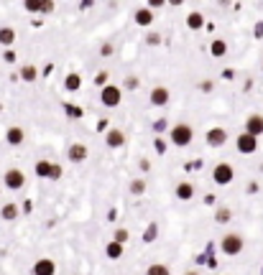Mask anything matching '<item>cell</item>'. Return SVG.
Instances as JSON below:
<instances>
[{"mask_svg": "<svg viewBox=\"0 0 263 275\" xmlns=\"http://www.w3.org/2000/svg\"><path fill=\"white\" fill-rule=\"evenodd\" d=\"M202 26H204V15H202V13L194 10V13L187 15V28H189V31H199Z\"/></svg>", "mask_w": 263, "mask_h": 275, "instance_id": "ac0fdd59", "label": "cell"}, {"mask_svg": "<svg viewBox=\"0 0 263 275\" xmlns=\"http://www.w3.org/2000/svg\"><path fill=\"white\" fill-rule=\"evenodd\" d=\"M0 217H3L5 222H13L18 217V204H3V209H0Z\"/></svg>", "mask_w": 263, "mask_h": 275, "instance_id": "44dd1931", "label": "cell"}, {"mask_svg": "<svg viewBox=\"0 0 263 275\" xmlns=\"http://www.w3.org/2000/svg\"><path fill=\"white\" fill-rule=\"evenodd\" d=\"M146 275H171V273H169V268H166V265H161V263H153L149 270H146Z\"/></svg>", "mask_w": 263, "mask_h": 275, "instance_id": "484cf974", "label": "cell"}, {"mask_svg": "<svg viewBox=\"0 0 263 275\" xmlns=\"http://www.w3.org/2000/svg\"><path fill=\"white\" fill-rule=\"evenodd\" d=\"M51 178L56 181V178H62V166H56L54 163V168H51Z\"/></svg>", "mask_w": 263, "mask_h": 275, "instance_id": "1f68e13d", "label": "cell"}, {"mask_svg": "<svg viewBox=\"0 0 263 275\" xmlns=\"http://www.w3.org/2000/svg\"><path fill=\"white\" fill-rule=\"evenodd\" d=\"M130 194H133V196L146 194V178H136V181H130Z\"/></svg>", "mask_w": 263, "mask_h": 275, "instance_id": "d4e9b609", "label": "cell"}, {"mask_svg": "<svg viewBox=\"0 0 263 275\" xmlns=\"http://www.w3.org/2000/svg\"><path fill=\"white\" fill-rule=\"evenodd\" d=\"M210 54H212L215 59H223V56L227 54V43H225L223 38H215V41L210 43Z\"/></svg>", "mask_w": 263, "mask_h": 275, "instance_id": "e0dca14e", "label": "cell"}, {"mask_svg": "<svg viewBox=\"0 0 263 275\" xmlns=\"http://www.w3.org/2000/svg\"><path fill=\"white\" fill-rule=\"evenodd\" d=\"M5 140H8L10 145H23V140H26V133H23V128H18V125L8 128V133H5Z\"/></svg>", "mask_w": 263, "mask_h": 275, "instance_id": "4fadbf2b", "label": "cell"}, {"mask_svg": "<svg viewBox=\"0 0 263 275\" xmlns=\"http://www.w3.org/2000/svg\"><path fill=\"white\" fill-rule=\"evenodd\" d=\"M56 273V263L51 257H38L34 263V275H54Z\"/></svg>", "mask_w": 263, "mask_h": 275, "instance_id": "9c48e42d", "label": "cell"}, {"mask_svg": "<svg viewBox=\"0 0 263 275\" xmlns=\"http://www.w3.org/2000/svg\"><path fill=\"white\" fill-rule=\"evenodd\" d=\"M232 219V211L227 209V206H217V211H215V222L217 224H227Z\"/></svg>", "mask_w": 263, "mask_h": 275, "instance_id": "603a6c76", "label": "cell"}, {"mask_svg": "<svg viewBox=\"0 0 263 275\" xmlns=\"http://www.w3.org/2000/svg\"><path fill=\"white\" fill-rule=\"evenodd\" d=\"M158 41H161V38H158V34H151V36H149V43H151V46H156Z\"/></svg>", "mask_w": 263, "mask_h": 275, "instance_id": "d590c367", "label": "cell"}, {"mask_svg": "<svg viewBox=\"0 0 263 275\" xmlns=\"http://www.w3.org/2000/svg\"><path fill=\"white\" fill-rule=\"evenodd\" d=\"M100 54L102 56H113V43H102L100 46Z\"/></svg>", "mask_w": 263, "mask_h": 275, "instance_id": "f546056e", "label": "cell"}, {"mask_svg": "<svg viewBox=\"0 0 263 275\" xmlns=\"http://www.w3.org/2000/svg\"><path fill=\"white\" fill-rule=\"evenodd\" d=\"M79 8H82V10H84V8H92V0H82Z\"/></svg>", "mask_w": 263, "mask_h": 275, "instance_id": "8d00e7d4", "label": "cell"}, {"mask_svg": "<svg viewBox=\"0 0 263 275\" xmlns=\"http://www.w3.org/2000/svg\"><path fill=\"white\" fill-rule=\"evenodd\" d=\"M204 140H207L210 148H220V145L227 143V133H225L223 128H210L207 135H204Z\"/></svg>", "mask_w": 263, "mask_h": 275, "instance_id": "52a82bcc", "label": "cell"}, {"mask_svg": "<svg viewBox=\"0 0 263 275\" xmlns=\"http://www.w3.org/2000/svg\"><path fill=\"white\" fill-rule=\"evenodd\" d=\"M79 87H82V76H79L77 71H72V74L64 76V89H67V92H77Z\"/></svg>", "mask_w": 263, "mask_h": 275, "instance_id": "2e32d148", "label": "cell"}, {"mask_svg": "<svg viewBox=\"0 0 263 275\" xmlns=\"http://www.w3.org/2000/svg\"><path fill=\"white\" fill-rule=\"evenodd\" d=\"M243 244H245V242H243V237L232 232V235H225V237H223L220 250H223L225 255H240V252H243Z\"/></svg>", "mask_w": 263, "mask_h": 275, "instance_id": "277c9868", "label": "cell"}, {"mask_svg": "<svg viewBox=\"0 0 263 275\" xmlns=\"http://www.w3.org/2000/svg\"><path fill=\"white\" fill-rule=\"evenodd\" d=\"M125 87H128V89H136V87H138V79H136V76H128V79H125Z\"/></svg>", "mask_w": 263, "mask_h": 275, "instance_id": "d6a6232c", "label": "cell"}, {"mask_svg": "<svg viewBox=\"0 0 263 275\" xmlns=\"http://www.w3.org/2000/svg\"><path fill=\"white\" fill-rule=\"evenodd\" d=\"M256 36H263V23H258V26H256Z\"/></svg>", "mask_w": 263, "mask_h": 275, "instance_id": "74e56055", "label": "cell"}, {"mask_svg": "<svg viewBox=\"0 0 263 275\" xmlns=\"http://www.w3.org/2000/svg\"><path fill=\"white\" fill-rule=\"evenodd\" d=\"M97 84H100V87H105V84H108V71H100V76H97Z\"/></svg>", "mask_w": 263, "mask_h": 275, "instance_id": "836d02e7", "label": "cell"}, {"mask_svg": "<svg viewBox=\"0 0 263 275\" xmlns=\"http://www.w3.org/2000/svg\"><path fill=\"white\" fill-rule=\"evenodd\" d=\"M13 41H16V31H13V28H0V43L10 46Z\"/></svg>", "mask_w": 263, "mask_h": 275, "instance_id": "cb8c5ba5", "label": "cell"}, {"mask_svg": "<svg viewBox=\"0 0 263 275\" xmlns=\"http://www.w3.org/2000/svg\"><path fill=\"white\" fill-rule=\"evenodd\" d=\"M105 143H108V148H113V150L123 148V145H125V135H123V130H118V128L108 130V133H105Z\"/></svg>", "mask_w": 263, "mask_h": 275, "instance_id": "30bf717a", "label": "cell"}, {"mask_svg": "<svg viewBox=\"0 0 263 275\" xmlns=\"http://www.w3.org/2000/svg\"><path fill=\"white\" fill-rule=\"evenodd\" d=\"M67 156H69V161H72V163H84V161H87V156H90V150H87V145H84V143H72V145H69V150H67Z\"/></svg>", "mask_w": 263, "mask_h": 275, "instance_id": "ba28073f", "label": "cell"}, {"mask_svg": "<svg viewBox=\"0 0 263 275\" xmlns=\"http://www.w3.org/2000/svg\"><path fill=\"white\" fill-rule=\"evenodd\" d=\"M54 10V3H51V0H43V10L41 13H51Z\"/></svg>", "mask_w": 263, "mask_h": 275, "instance_id": "e575fe53", "label": "cell"}, {"mask_svg": "<svg viewBox=\"0 0 263 275\" xmlns=\"http://www.w3.org/2000/svg\"><path fill=\"white\" fill-rule=\"evenodd\" d=\"M36 76H38V69H36V67H31V64H26V67L21 69V79H23V82H28V84L36 82Z\"/></svg>", "mask_w": 263, "mask_h": 275, "instance_id": "7402d4cb", "label": "cell"}, {"mask_svg": "<svg viewBox=\"0 0 263 275\" xmlns=\"http://www.w3.org/2000/svg\"><path fill=\"white\" fill-rule=\"evenodd\" d=\"M23 10H31V13H41L43 10V0H26Z\"/></svg>", "mask_w": 263, "mask_h": 275, "instance_id": "4316f807", "label": "cell"}, {"mask_svg": "<svg viewBox=\"0 0 263 275\" xmlns=\"http://www.w3.org/2000/svg\"><path fill=\"white\" fill-rule=\"evenodd\" d=\"M184 275H199L197 270H189V273H184Z\"/></svg>", "mask_w": 263, "mask_h": 275, "instance_id": "f35d334b", "label": "cell"}, {"mask_svg": "<svg viewBox=\"0 0 263 275\" xmlns=\"http://www.w3.org/2000/svg\"><path fill=\"white\" fill-rule=\"evenodd\" d=\"M169 138H171V143H174V145L187 148L189 143H192V138H194V130L189 128L187 122H179V125H174V128H171Z\"/></svg>", "mask_w": 263, "mask_h": 275, "instance_id": "6da1fadb", "label": "cell"}, {"mask_svg": "<svg viewBox=\"0 0 263 275\" xmlns=\"http://www.w3.org/2000/svg\"><path fill=\"white\" fill-rule=\"evenodd\" d=\"M174 194H177V199H182V202H189V199L194 196V186L189 181H182V183H177V191Z\"/></svg>", "mask_w": 263, "mask_h": 275, "instance_id": "9a60e30c", "label": "cell"}, {"mask_svg": "<svg viewBox=\"0 0 263 275\" xmlns=\"http://www.w3.org/2000/svg\"><path fill=\"white\" fill-rule=\"evenodd\" d=\"M3 59L8 61V64H13V61H16V51H13V49H8V51L3 54Z\"/></svg>", "mask_w": 263, "mask_h": 275, "instance_id": "4dcf8cb0", "label": "cell"}, {"mask_svg": "<svg viewBox=\"0 0 263 275\" xmlns=\"http://www.w3.org/2000/svg\"><path fill=\"white\" fill-rule=\"evenodd\" d=\"M3 183H5V189H10V191H18V189H23L26 176H23L21 168H8L5 176H3Z\"/></svg>", "mask_w": 263, "mask_h": 275, "instance_id": "5b68a950", "label": "cell"}, {"mask_svg": "<svg viewBox=\"0 0 263 275\" xmlns=\"http://www.w3.org/2000/svg\"><path fill=\"white\" fill-rule=\"evenodd\" d=\"M261 71H263V67H261Z\"/></svg>", "mask_w": 263, "mask_h": 275, "instance_id": "ab89813d", "label": "cell"}, {"mask_svg": "<svg viewBox=\"0 0 263 275\" xmlns=\"http://www.w3.org/2000/svg\"><path fill=\"white\" fill-rule=\"evenodd\" d=\"M245 133L248 135H263V115H248L245 120Z\"/></svg>", "mask_w": 263, "mask_h": 275, "instance_id": "8fae6325", "label": "cell"}, {"mask_svg": "<svg viewBox=\"0 0 263 275\" xmlns=\"http://www.w3.org/2000/svg\"><path fill=\"white\" fill-rule=\"evenodd\" d=\"M136 23H138V26H151V23H153V13H151V8H141V10H136Z\"/></svg>", "mask_w": 263, "mask_h": 275, "instance_id": "d6986e66", "label": "cell"}, {"mask_svg": "<svg viewBox=\"0 0 263 275\" xmlns=\"http://www.w3.org/2000/svg\"><path fill=\"white\" fill-rule=\"evenodd\" d=\"M235 148H238V153H243V156H251V153L258 150V138L248 135V133H240L238 140H235Z\"/></svg>", "mask_w": 263, "mask_h": 275, "instance_id": "8992f818", "label": "cell"}, {"mask_svg": "<svg viewBox=\"0 0 263 275\" xmlns=\"http://www.w3.org/2000/svg\"><path fill=\"white\" fill-rule=\"evenodd\" d=\"M156 232H158V227H156V224H151V227L143 232V242H153V240H156Z\"/></svg>", "mask_w": 263, "mask_h": 275, "instance_id": "83f0119b", "label": "cell"}, {"mask_svg": "<svg viewBox=\"0 0 263 275\" xmlns=\"http://www.w3.org/2000/svg\"><path fill=\"white\" fill-rule=\"evenodd\" d=\"M128 237H130V235H128V229H115V235H113V240H115V242H120V244H125Z\"/></svg>", "mask_w": 263, "mask_h": 275, "instance_id": "f1b7e54d", "label": "cell"}, {"mask_svg": "<svg viewBox=\"0 0 263 275\" xmlns=\"http://www.w3.org/2000/svg\"><path fill=\"white\" fill-rule=\"evenodd\" d=\"M169 97H171V92H169L166 87H153V89H151V104H153V107L169 104Z\"/></svg>", "mask_w": 263, "mask_h": 275, "instance_id": "7c38bea8", "label": "cell"}, {"mask_svg": "<svg viewBox=\"0 0 263 275\" xmlns=\"http://www.w3.org/2000/svg\"><path fill=\"white\" fill-rule=\"evenodd\" d=\"M232 178H235V171H232L230 163H217L212 168V181L217 183V186H227Z\"/></svg>", "mask_w": 263, "mask_h": 275, "instance_id": "3957f363", "label": "cell"}, {"mask_svg": "<svg viewBox=\"0 0 263 275\" xmlns=\"http://www.w3.org/2000/svg\"><path fill=\"white\" fill-rule=\"evenodd\" d=\"M123 252H125V244L115 242V240H110V242L105 244V255H108L110 260H120V257H123Z\"/></svg>", "mask_w": 263, "mask_h": 275, "instance_id": "5bb4252c", "label": "cell"}, {"mask_svg": "<svg viewBox=\"0 0 263 275\" xmlns=\"http://www.w3.org/2000/svg\"><path fill=\"white\" fill-rule=\"evenodd\" d=\"M51 168H54V163L51 161H36V176H41V178H51Z\"/></svg>", "mask_w": 263, "mask_h": 275, "instance_id": "ffe728a7", "label": "cell"}, {"mask_svg": "<svg viewBox=\"0 0 263 275\" xmlns=\"http://www.w3.org/2000/svg\"><path fill=\"white\" fill-rule=\"evenodd\" d=\"M120 100H123L120 87H115V84H105V87L100 89V102L105 104V107H118V104H120Z\"/></svg>", "mask_w": 263, "mask_h": 275, "instance_id": "7a4b0ae2", "label": "cell"}]
</instances>
